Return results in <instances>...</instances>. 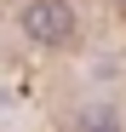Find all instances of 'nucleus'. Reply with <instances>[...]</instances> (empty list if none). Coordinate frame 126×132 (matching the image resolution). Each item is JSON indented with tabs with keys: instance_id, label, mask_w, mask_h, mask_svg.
<instances>
[{
	"instance_id": "obj_1",
	"label": "nucleus",
	"mask_w": 126,
	"mask_h": 132,
	"mask_svg": "<svg viewBox=\"0 0 126 132\" xmlns=\"http://www.w3.org/2000/svg\"><path fill=\"white\" fill-rule=\"evenodd\" d=\"M23 35L34 46H63V40L75 35V12L63 6V0H29L23 6Z\"/></svg>"
},
{
	"instance_id": "obj_2",
	"label": "nucleus",
	"mask_w": 126,
	"mask_h": 132,
	"mask_svg": "<svg viewBox=\"0 0 126 132\" xmlns=\"http://www.w3.org/2000/svg\"><path fill=\"white\" fill-rule=\"evenodd\" d=\"M80 132H115V121H109V115H86V121H80Z\"/></svg>"
}]
</instances>
